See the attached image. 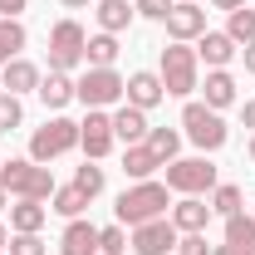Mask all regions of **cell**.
<instances>
[{"mask_svg": "<svg viewBox=\"0 0 255 255\" xmlns=\"http://www.w3.org/2000/svg\"><path fill=\"white\" fill-rule=\"evenodd\" d=\"M226 34H231L236 44H251V39H255V10H251V5L231 10V25H226Z\"/></svg>", "mask_w": 255, "mask_h": 255, "instance_id": "cell-29", "label": "cell"}, {"mask_svg": "<svg viewBox=\"0 0 255 255\" xmlns=\"http://www.w3.org/2000/svg\"><path fill=\"white\" fill-rule=\"evenodd\" d=\"M132 15H137V10H132L128 0H98V30L103 34H123L128 25H132Z\"/></svg>", "mask_w": 255, "mask_h": 255, "instance_id": "cell-21", "label": "cell"}, {"mask_svg": "<svg viewBox=\"0 0 255 255\" xmlns=\"http://www.w3.org/2000/svg\"><path fill=\"white\" fill-rule=\"evenodd\" d=\"M20 49H25V25L10 20V15H0V69L10 59H20Z\"/></svg>", "mask_w": 255, "mask_h": 255, "instance_id": "cell-24", "label": "cell"}, {"mask_svg": "<svg viewBox=\"0 0 255 255\" xmlns=\"http://www.w3.org/2000/svg\"><path fill=\"white\" fill-rule=\"evenodd\" d=\"M162 162H157V152L147 147V142H132L123 152V172L132 177V182H152V172H157Z\"/></svg>", "mask_w": 255, "mask_h": 255, "instance_id": "cell-18", "label": "cell"}, {"mask_svg": "<svg viewBox=\"0 0 255 255\" xmlns=\"http://www.w3.org/2000/svg\"><path fill=\"white\" fill-rule=\"evenodd\" d=\"M59 255H98V226L94 221H74L64 226V241H59Z\"/></svg>", "mask_w": 255, "mask_h": 255, "instance_id": "cell-15", "label": "cell"}, {"mask_svg": "<svg viewBox=\"0 0 255 255\" xmlns=\"http://www.w3.org/2000/svg\"><path fill=\"white\" fill-rule=\"evenodd\" d=\"M147 147H152L157 162L167 167V162H177V152H182V132H177V128H152V132H147Z\"/></svg>", "mask_w": 255, "mask_h": 255, "instance_id": "cell-26", "label": "cell"}, {"mask_svg": "<svg viewBox=\"0 0 255 255\" xmlns=\"http://www.w3.org/2000/svg\"><path fill=\"white\" fill-rule=\"evenodd\" d=\"M0 187L10 191V196H20V201H49L54 196V177H49V167H39V162H25V157H10L0 162Z\"/></svg>", "mask_w": 255, "mask_h": 255, "instance_id": "cell-1", "label": "cell"}, {"mask_svg": "<svg viewBox=\"0 0 255 255\" xmlns=\"http://www.w3.org/2000/svg\"><path fill=\"white\" fill-rule=\"evenodd\" d=\"M84 206H89V196L74 187V182H69V187H54V211H59V216L74 221V216H84Z\"/></svg>", "mask_w": 255, "mask_h": 255, "instance_id": "cell-27", "label": "cell"}, {"mask_svg": "<svg viewBox=\"0 0 255 255\" xmlns=\"http://www.w3.org/2000/svg\"><path fill=\"white\" fill-rule=\"evenodd\" d=\"M167 34L177 39V44H191V39H201L206 34V10L196 5V0H172V10H167Z\"/></svg>", "mask_w": 255, "mask_h": 255, "instance_id": "cell-10", "label": "cell"}, {"mask_svg": "<svg viewBox=\"0 0 255 255\" xmlns=\"http://www.w3.org/2000/svg\"><path fill=\"white\" fill-rule=\"evenodd\" d=\"M246 74H255V39L246 44Z\"/></svg>", "mask_w": 255, "mask_h": 255, "instance_id": "cell-38", "label": "cell"}, {"mask_svg": "<svg viewBox=\"0 0 255 255\" xmlns=\"http://www.w3.org/2000/svg\"><path fill=\"white\" fill-rule=\"evenodd\" d=\"M34 94L44 98V108H54V113H59L64 103L74 98V79H69V74H59V69H49V74L39 79V89H34Z\"/></svg>", "mask_w": 255, "mask_h": 255, "instance_id": "cell-20", "label": "cell"}, {"mask_svg": "<svg viewBox=\"0 0 255 255\" xmlns=\"http://www.w3.org/2000/svg\"><path fill=\"white\" fill-rule=\"evenodd\" d=\"M5 251L10 255H44V241H39V236H10Z\"/></svg>", "mask_w": 255, "mask_h": 255, "instance_id": "cell-33", "label": "cell"}, {"mask_svg": "<svg viewBox=\"0 0 255 255\" xmlns=\"http://www.w3.org/2000/svg\"><path fill=\"white\" fill-rule=\"evenodd\" d=\"M84 49H89V34H84L79 20H59L49 30V69H59V74L79 69L84 64Z\"/></svg>", "mask_w": 255, "mask_h": 255, "instance_id": "cell-6", "label": "cell"}, {"mask_svg": "<svg viewBox=\"0 0 255 255\" xmlns=\"http://www.w3.org/2000/svg\"><path fill=\"white\" fill-rule=\"evenodd\" d=\"M74 187H79L84 196H89V201H94L98 191H103V167H94V162H84V167L74 172Z\"/></svg>", "mask_w": 255, "mask_h": 255, "instance_id": "cell-30", "label": "cell"}, {"mask_svg": "<svg viewBox=\"0 0 255 255\" xmlns=\"http://www.w3.org/2000/svg\"><path fill=\"white\" fill-rule=\"evenodd\" d=\"M196 59L206 64V69H226V64L236 59V39L226 30H206L201 39H196Z\"/></svg>", "mask_w": 255, "mask_h": 255, "instance_id": "cell-13", "label": "cell"}, {"mask_svg": "<svg viewBox=\"0 0 255 255\" xmlns=\"http://www.w3.org/2000/svg\"><path fill=\"white\" fill-rule=\"evenodd\" d=\"M0 84H5V94H30V89H39V69H34L30 59H10L5 69H0Z\"/></svg>", "mask_w": 255, "mask_h": 255, "instance_id": "cell-17", "label": "cell"}, {"mask_svg": "<svg viewBox=\"0 0 255 255\" xmlns=\"http://www.w3.org/2000/svg\"><path fill=\"white\" fill-rule=\"evenodd\" d=\"M113 59H118V34H94L89 49H84V64L89 69H113Z\"/></svg>", "mask_w": 255, "mask_h": 255, "instance_id": "cell-25", "label": "cell"}, {"mask_svg": "<svg viewBox=\"0 0 255 255\" xmlns=\"http://www.w3.org/2000/svg\"><path fill=\"white\" fill-rule=\"evenodd\" d=\"M157 74H162V89L172 98H187L191 89H201V59H196L191 44H177V39L162 49V69Z\"/></svg>", "mask_w": 255, "mask_h": 255, "instance_id": "cell-3", "label": "cell"}, {"mask_svg": "<svg viewBox=\"0 0 255 255\" xmlns=\"http://www.w3.org/2000/svg\"><path fill=\"white\" fill-rule=\"evenodd\" d=\"M182 128H187V137L201 152H221L226 137H231V128L221 123V113L206 108V103H187V108H182Z\"/></svg>", "mask_w": 255, "mask_h": 255, "instance_id": "cell-4", "label": "cell"}, {"mask_svg": "<svg viewBox=\"0 0 255 255\" xmlns=\"http://www.w3.org/2000/svg\"><path fill=\"white\" fill-rule=\"evenodd\" d=\"M49 221V211L39 206V201H15L10 206V226H15V236H39V226Z\"/></svg>", "mask_w": 255, "mask_h": 255, "instance_id": "cell-22", "label": "cell"}, {"mask_svg": "<svg viewBox=\"0 0 255 255\" xmlns=\"http://www.w3.org/2000/svg\"><path fill=\"white\" fill-rule=\"evenodd\" d=\"M167 191H177V196L216 191V167H211L206 157H177V162H167Z\"/></svg>", "mask_w": 255, "mask_h": 255, "instance_id": "cell-5", "label": "cell"}, {"mask_svg": "<svg viewBox=\"0 0 255 255\" xmlns=\"http://www.w3.org/2000/svg\"><path fill=\"white\" fill-rule=\"evenodd\" d=\"M241 201H246L241 187H236V182H226V187L211 191V216H236V211H241Z\"/></svg>", "mask_w": 255, "mask_h": 255, "instance_id": "cell-28", "label": "cell"}, {"mask_svg": "<svg viewBox=\"0 0 255 255\" xmlns=\"http://www.w3.org/2000/svg\"><path fill=\"white\" fill-rule=\"evenodd\" d=\"M167 182H132V187L118 196V226H142V221H157L167 216Z\"/></svg>", "mask_w": 255, "mask_h": 255, "instance_id": "cell-2", "label": "cell"}, {"mask_svg": "<svg viewBox=\"0 0 255 255\" xmlns=\"http://www.w3.org/2000/svg\"><path fill=\"white\" fill-rule=\"evenodd\" d=\"M132 10H137V15H147V20H167V10H172V0H137Z\"/></svg>", "mask_w": 255, "mask_h": 255, "instance_id": "cell-34", "label": "cell"}, {"mask_svg": "<svg viewBox=\"0 0 255 255\" xmlns=\"http://www.w3.org/2000/svg\"><path fill=\"white\" fill-rule=\"evenodd\" d=\"M20 10H25V0H0V15H10V20H15Z\"/></svg>", "mask_w": 255, "mask_h": 255, "instance_id": "cell-37", "label": "cell"}, {"mask_svg": "<svg viewBox=\"0 0 255 255\" xmlns=\"http://www.w3.org/2000/svg\"><path fill=\"white\" fill-rule=\"evenodd\" d=\"M246 152H251V162H255V132H251V142H246Z\"/></svg>", "mask_w": 255, "mask_h": 255, "instance_id": "cell-43", "label": "cell"}, {"mask_svg": "<svg viewBox=\"0 0 255 255\" xmlns=\"http://www.w3.org/2000/svg\"><path fill=\"white\" fill-rule=\"evenodd\" d=\"M59 5H69V10H84V5H94V0H59Z\"/></svg>", "mask_w": 255, "mask_h": 255, "instance_id": "cell-41", "label": "cell"}, {"mask_svg": "<svg viewBox=\"0 0 255 255\" xmlns=\"http://www.w3.org/2000/svg\"><path fill=\"white\" fill-rule=\"evenodd\" d=\"M123 98L132 103V108H157L162 98H167V89H162V74H152V69H137V74H128V84H123Z\"/></svg>", "mask_w": 255, "mask_h": 255, "instance_id": "cell-12", "label": "cell"}, {"mask_svg": "<svg viewBox=\"0 0 255 255\" xmlns=\"http://www.w3.org/2000/svg\"><path fill=\"white\" fill-rule=\"evenodd\" d=\"M211 5H216V10H241L246 0H211Z\"/></svg>", "mask_w": 255, "mask_h": 255, "instance_id": "cell-39", "label": "cell"}, {"mask_svg": "<svg viewBox=\"0 0 255 255\" xmlns=\"http://www.w3.org/2000/svg\"><path fill=\"white\" fill-rule=\"evenodd\" d=\"M226 246H236L241 255H255V216H246V211L226 216Z\"/></svg>", "mask_w": 255, "mask_h": 255, "instance_id": "cell-23", "label": "cell"}, {"mask_svg": "<svg viewBox=\"0 0 255 255\" xmlns=\"http://www.w3.org/2000/svg\"><path fill=\"white\" fill-rule=\"evenodd\" d=\"M25 123V108H20V98L15 94H0V132H10V128Z\"/></svg>", "mask_w": 255, "mask_h": 255, "instance_id": "cell-32", "label": "cell"}, {"mask_svg": "<svg viewBox=\"0 0 255 255\" xmlns=\"http://www.w3.org/2000/svg\"><path fill=\"white\" fill-rule=\"evenodd\" d=\"M177 241H182V231L172 226V216H157V221L132 226V251L137 255H172Z\"/></svg>", "mask_w": 255, "mask_h": 255, "instance_id": "cell-9", "label": "cell"}, {"mask_svg": "<svg viewBox=\"0 0 255 255\" xmlns=\"http://www.w3.org/2000/svg\"><path fill=\"white\" fill-rule=\"evenodd\" d=\"M201 94H206V108H216V113H221V108L236 103V79H231L226 69H211V74H206V84H201Z\"/></svg>", "mask_w": 255, "mask_h": 255, "instance_id": "cell-19", "label": "cell"}, {"mask_svg": "<svg viewBox=\"0 0 255 255\" xmlns=\"http://www.w3.org/2000/svg\"><path fill=\"white\" fill-rule=\"evenodd\" d=\"M113 118L103 113V108H89V118L79 123V147L89 152V162H98V157H108L113 152Z\"/></svg>", "mask_w": 255, "mask_h": 255, "instance_id": "cell-11", "label": "cell"}, {"mask_svg": "<svg viewBox=\"0 0 255 255\" xmlns=\"http://www.w3.org/2000/svg\"><path fill=\"white\" fill-rule=\"evenodd\" d=\"M147 132H152V128H147V113H142V108L123 103V108L113 113V137H118V142H128V147H132V142H147Z\"/></svg>", "mask_w": 255, "mask_h": 255, "instance_id": "cell-16", "label": "cell"}, {"mask_svg": "<svg viewBox=\"0 0 255 255\" xmlns=\"http://www.w3.org/2000/svg\"><path fill=\"white\" fill-rule=\"evenodd\" d=\"M177 255H211V246H206V236H182Z\"/></svg>", "mask_w": 255, "mask_h": 255, "instance_id": "cell-35", "label": "cell"}, {"mask_svg": "<svg viewBox=\"0 0 255 255\" xmlns=\"http://www.w3.org/2000/svg\"><path fill=\"white\" fill-rule=\"evenodd\" d=\"M206 221H211V206H206L201 196H182V201L172 206V226H177L182 236H201Z\"/></svg>", "mask_w": 255, "mask_h": 255, "instance_id": "cell-14", "label": "cell"}, {"mask_svg": "<svg viewBox=\"0 0 255 255\" xmlns=\"http://www.w3.org/2000/svg\"><path fill=\"white\" fill-rule=\"evenodd\" d=\"M74 147H79V123H69V118H49L44 128H34V137H30L34 162H54L64 152H74Z\"/></svg>", "mask_w": 255, "mask_h": 255, "instance_id": "cell-7", "label": "cell"}, {"mask_svg": "<svg viewBox=\"0 0 255 255\" xmlns=\"http://www.w3.org/2000/svg\"><path fill=\"white\" fill-rule=\"evenodd\" d=\"M211 255H241L236 246H211Z\"/></svg>", "mask_w": 255, "mask_h": 255, "instance_id": "cell-40", "label": "cell"}, {"mask_svg": "<svg viewBox=\"0 0 255 255\" xmlns=\"http://www.w3.org/2000/svg\"><path fill=\"white\" fill-rule=\"evenodd\" d=\"M5 246H10V231H5V226H0V251H5Z\"/></svg>", "mask_w": 255, "mask_h": 255, "instance_id": "cell-42", "label": "cell"}, {"mask_svg": "<svg viewBox=\"0 0 255 255\" xmlns=\"http://www.w3.org/2000/svg\"><path fill=\"white\" fill-rule=\"evenodd\" d=\"M5 201H10V191H5V187H0V211H5Z\"/></svg>", "mask_w": 255, "mask_h": 255, "instance_id": "cell-44", "label": "cell"}, {"mask_svg": "<svg viewBox=\"0 0 255 255\" xmlns=\"http://www.w3.org/2000/svg\"><path fill=\"white\" fill-rule=\"evenodd\" d=\"M98 255H128V231L123 226H103L98 231Z\"/></svg>", "mask_w": 255, "mask_h": 255, "instance_id": "cell-31", "label": "cell"}, {"mask_svg": "<svg viewBox=\"0 0 255 255\" xmlns=\"http://www.w3.org/2000/svg\"><path fill=\"white\" fill-rule=\"evenodd\" d=\"M123 74L118 69H89L79 84H74V98L84 103V108H108V103H118L123 98Z\"/></svg>", "mask_w": 255, "mask_h": 255, "instance_id": "cell-8", "label": "cell"}, {"mask_svg": "<svg viewBox=\"0 0 255 255\" xmlns=\"http://www.w3.org/2000/svg\"><path fill=\"white\" fill-rule=\"evenodd\" d=\"M241 123L255 128V98H246V103H241Z\"/></svg>", "mask_w": 255, "mask_h": 255, "instance_id": "cell-36", "label": "cell"}]
</instances>
